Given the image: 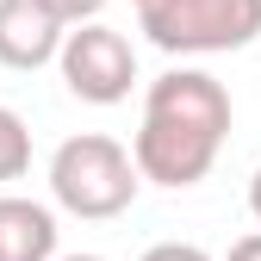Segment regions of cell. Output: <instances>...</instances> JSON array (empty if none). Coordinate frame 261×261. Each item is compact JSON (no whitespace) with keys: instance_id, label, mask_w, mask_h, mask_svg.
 Wrapping results in <instances>:
<instances>
[{"instance_id":"9","label":"cell","mask_w":261,"mask_h":261,"mask_svg":"<svg viewBox=\"0 0 261 261\" xmlns=\"http://www.w3.org/2000/svg\"><path fill=\"white\" fill-rule=\"evenodd\" d=\"M137 261H212V255H205L199 243H149Z\"/></svg>"},{"instance_id":"5","label":"cell","mask_w":261,"mask_h":261,"mask_svg":"<svg viewBox=\"0 0 261 261\" xmlns=\"http://www.w3.org/2000/svg\"><path fill=\"white\" fill-rule=\"evenodd\" d=\"M62 31L69 25L56 13H44L38 0H0V62H7V69L31 75V69H44V62H56Z\"/></svg>"},{"instance_id":"3","label":"cell","mask_w":261,"mask_h":261,"mask_svg":"<svg viewBox=\"0 0 261 261\" xmlns=\"http://www.w3.org/2000/svg\"><path fill=\"white\" fill-rule=\"evenodd\" d=\"M137 25L168 56H224L261 38V0H137Z\"/></svg>"},{"instance_id":"4","label":"cell","mask_w":261,"mask_h":261,"mask_svg":"<svg viewBox=\"0 0 261 261\" xmlns=\"http://www.w3.org/2000/svg\"><path fill=\"white\" fill-rule=\"evenodd\" d=\"M56 69H62V87L87 106H118L130 100V81H137V50H130L124 31L87 19V25H69L62 31V50H56Z\"/></svg>"},{"instance_id":"1","label":"cell","mask_w":261,"mask_h":261,"mask_svg":"<svg viewBox=\"0 0 261 261\" xmlns=\"http://www.w3.org/2000/svg\"><path fill=\"white\" fill-rule=\"evenodd\" d=\"M230 87L205 69H168L143 93V124L130 137V162L149 187L187 193L212 174V162L230 137Z\"/></svg>"},{"instance_id":"10","label":"cell","mask_w":261,"mask_h":261,"mask_svg":"<svg viewBox=\"0 0 261 261\" xmlns=\"http://www.w3.org/2000/svg\"><path fill=\"white\" fill-rule=\"evenodd\" d=\"M230 261H261V230H249L243 243H230Z\"/></svg>"},{"instance_id":"2","label":"cell","mask_w":261,"mask_h":261,"mask_svg":"<svg viewBox=\"0 0 261 261\" xmlns=\"http://www.w3.org/2000/svg\"><path fill=\"white\" fill-rule=\"evenodd\" d=\"M137 193H143V174H137V162H130V149L118 137L81 130V137L56 143V155H50V199L69 218L106 224V218L137 205Z\"/></svg>"},{"instance_id":"6","label":"cell","mask_w":261,"mask_h":261,"mask_svg":"<svg viewBox=\"0 0 261 261\" xmlns=\"http://www.w3.org/2000/svg\"><path fill=\"white\" fill-rule=\"evenodd\" d=\"M0 261H56V212L0 193Z\"/></svg>"},{"instance_id":"8","label":"cell","mask_w":261,"mask_h":261,"mask_svg":"<svg viewBox=\"0 0 261 261\" xmlns=\"http://www.w3.org/2000/svg\"><path fill=\"white\" fill-rule=\"evenodd\" d=\"M44 13H56L62 25H87V19H100V7L106 0H38Z\"/></svg>"},{"instance_id":"11","label":"cell","mask_w":261,"mask_h":261,"mask_svg":"<svg viewBox=\"0 0 261 261\" xmlns=\"http://www.w3.org/2000/svg\"><path fill=\"white\" fill-rule=\"evenodd\" d=\"M249 212H255V224H261V168H255V180H249Z\"/></svg>"},{"instance_id":"7","label":"cell","mask_w":261,"mask_h":261,"mask_svg":"<svg viewBox=\"0 0 261 261\" xmlns=\"http://www.w3.org/2000/svg\"><path fill=\"white\" fill-rule=\"evenodd\" d=\"M25 174H31V124L13 106H0V187Z\"/></svg>"},{"instance_id":"12","label":"cell","mask_w":261,"mask_h":261,"mask_svg":"<svg viewBox=\"0 0 261 261\" xmlns=\"http://www.w3.org/2000/svg\"><path fill=\"white\" fill-rule=\"evenodd\" d=\"M56 261H106V255H56Z\"/></svg>"}]
</instances>
